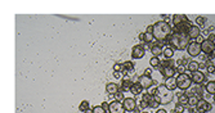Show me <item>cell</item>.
<instances>
[{
    "label": "cell",
    "mask_w": 215,
    "mask_h": 113,
    "mask_svg": "<svg viewBox=\"0 0 215 113\" xmlns=\"http://www.w3.org/2000/svg\"><path fill=\"white\" fill-rule=\"evenodd\" d=\"M198 101H200V96L193 94V95L189 96V99H188V106H191V107H196V106H197Z\"/></svg>",
    "instance_id": "24"
},
{
    "label": "cell",
    "mask_w": 215,
    "mask_h": 113,
    "mask_svg": "<svg viewBox=\"0 0 215 113\" xmlns=\"http://www.w3.org/2000/svg\"><path fill=\"white\" fill-rule=\"evenodd\" d=\"M152 26H153L152 35L159 41H165L166 39L170 37V35L173 32V28L170 27V24L165 21H159L155 24H152Z\"/></svg>",
    "instance_id": "2"
},
{
    "label": "cell",
    "mask_w": 215,
    "mask_h": 113,
    "mask_svg": "<svg viewBox=\"0 0 215 113\" xmlns=\"http://www.w3.org/2000/svg\"><path fill=\"white\" fill-rule=\"evenodd\" d=\"M205 23H206V18L205 17H197V18H196V26L202 27V26H205Z\"/></svg>",
    "instance_id": "31"
},
{
    "label": "cell",
    "mask_w": 215,
    "mask_h": 113,
    "mask_svg": "<svg viewBox=\"0 0 215 113\" xmlns=\"http://www.w3.org/2000/svg\"><path fill=\"white\" fill-rule=\"evenodd\" d=\"M191 78H192V82H193V84H196V85H202L203 82L206 81V76H205V73L201 72L200 70L192 73Z\"/></svg>",
    "instance_id": "11"
},
{
    "label": "cell",
    "mask_w": 215,
    "mask_h": 113,
    "mask_svg": "<svg viewBox=\"0 0 215 113\" xmlns=\"http://www.w3.org/2000/svg\"><path fill=\"white\" fill-rule=\"evenodd\" d=\"M153 39H155V37H153L152 32H144V43L146 44H150Z\"/></svg>",
    "instance_id": "32"
},
{
    "label": "cell",
    "mask_w": 215,
    "mask_h": 113,
    "mask_svg": "<svg viewBox=\"0 0 215 113\" xmlns=\"http://www.w3.org/2000/svg\"><path fill=\"white\" fill-rule=\"evenodd\" d=\"M148 107H150V104H148V103H146V101H139V108L140 109H147L148 108Z\"/></svg>",
    "instance_id": "39"
},
{
    "label": "cell",
    "mask_w": 215,
    "mask_h": 113,
    "mask_svg": "<svg viewBox=\"0 0 215 113\" xmlns=\"http://www.w3.org/2000/svg\"><path fill=\"white\" fill-rule=\"evenodd\" d=\"M165 87L169 90H171V91H174V90L178 87V85H176V78L174 77H170V78H165V82H164Z\"/></svg>",
    "instance_id": "16"
},
{
    "label": "cell",
    "mask_w": 215,
    "mask_h": 113,
    "mask_svg": "<svg viewBox=\"0 0 215 113\" xmlns=\"http://www.w3.org/2000/svg\"><path fill=\"white\" fill-rule=\"evenodd\" d=\"M186 66H178V68H176V72H179V75H180V73H186L184 72V71H186Z\"/></svg>",
    "instance_id": "40"
},
{
    "label": "cell",
    "mask_w": 215,
    "mask_h": 113,
    "mask_svg": "<svg viewBox=\"0 0 215 113\" xmlns=\"http://www.w3.org/2000/svg\"><path fill=\"white\" fill-rule=\"evenodd\" d=\"M92 113H106V109H104L102 106H98V107H94V108H93Z\"/></svg>",
    "instance_id": "35"
},
{
    "label": "cell",
    "mask_w": 215,
    "mask_h": 113,
    "mask_svg": "<svg viewBox=\"0 0 215 113\" xmlns=\"http://www.w3.org/2000/svg\"><path fill=\"white\" fill-rule=\"evenodd\" d=\"M121 64H122V71H121L122 73H131V72H134V63L133 62H129V60H126V62L121 63Z\"/></svg>",
    "instance_id": "17"
},
{
    "label": "cell",
    "mask_w": 215,
    "mask_h": 113,
    "mask_svg": "<svg viewBox=\"0 0 215 113\" xmlns=\"http://www.w3.org/2000/svg\"><path fill=\"white\" fill-rule=\"evenodd\" d=\"M173 98H174L173 91H171V90H169V89H166V87H165V85L159 86V93H157L156 95H153V99L159 101L160 104H167V103H170V101L173 100Z\"/></svg>",
    "instance_id": "4"
},
{
    "label": "cell",
    "mask_w": 215,
    "mask_h": 113,
    "mask_svg": "<svg viewBox=\"0 0 215 113\" xmlns=\"http://www.w3.org/2000/svg\"><path fill=\"white\" fill-rule=\"evenodd\" d=\"M187 51H188V55L191 57H198L201 53V44L197 43V41H191L187 48Z\"/></svg>",
    "instance_id": "6"
},
{
    "label": "cell",
    "mask_w": 215,
    "mask_h": 113,
    "mask_svg": "<svg viewBox=\"0 0 215 113\" xmlns=\"http://www.w3.org/2000/svg\"><path fill=\"white\" fill-rule=\"evenodd\" d=\"M205 90H206V93H209V94L215 95V81H209V82H206Z\"/></svg>",
    "instance_id": "21"
},
{
    "label": "cell",
    "mask_w": 215,
    "mask_h": 113,
    "mask_svg": "<svg viewBox=\"0 0 215 113\" xmlns=\"http://www.w3.org/2000/svg\"><path fill=\"white\" fill-rule=\"evenodd\" d=\"M188 99H189L188 94H182L178 98V104H182V106H184V107L188 106Z\"/></svg>",
    "instance_id": "25"
},
{
    "label": "cell",
    "mask_w": 215,
    "mask_h": 113,
    "mask_svg": "<svg viewBox=\"0 0 215 113\" xmlns=\"http://www.w3.org/2000/svg\"><path fill=\"white\" fill-rule=\"evenodd\" d=\"M159 101H157V100H155V99H153V100L152 101H151V103H150V107H151V108H157V107H159Z\"/></svg>",
    "instance_id": "41"
},
{
    "label": "cell",
    "mask_w": 215,
    "mask_h": 113,
    "mask_svg": "<svg viewBox=\"0 0 215 113\" xmlns=\"http://www.w3.org/2000/svg\"><path fill=\"white\" fill-rule=\"evenodd\" d=\"M156 113H167L166 111H165V109H157V112Z\"/></svg>",
    "instance_id": "48"
},
{
    "label": "cell",
    "mask_w": 215,
    "mask_h": 113,
    "mask_svg": "<svg viewBox=\"0 0 215 113\" xmlns=\"http://www.w3.org/2000/svg\"><path fill=\"white\" fill-rule=\"evenodd\" d=\"M79 109L81 112H88V109H89V101L82 100L81 103H80V106H79Z\"/></svg>",
    "instance_id": "28"
},
{
    "label": "cell",
    "mask_w": 215,
    "mask_h": 113,
    "mask_svg": "<svg viewBox=\"0 0 215 113\" xmlns=\"http://www.w3.org/2000/svg\"><path fill=\"white\" fill-rule=\"evenodd\" d=\"M214 101H215V95H214Z\"/></svg>",
    "instance_id": "52"
},
{
    "label": "cell",
    "mask_w": 215,
    "mask_h": 113,
    "mask_svg": "<svg viewBox=\"0 0 215 113\" xmlns=\"http://www.w3.org/2000/svg\"><path fill=\"white\" fill-rule=\"evenodd\" d=\"M161 67L165 68V67H174V60L171 59H165L161 62Z\"/></svg>",
    "instance_id": "29"
},
{
    "label": "cell",
    "mask_w": 215,
    "mask_h": 113,
    "mask_svg": "<svg viewBox=\"0 0 215 113\" xmlns=\"http://www.w3.org/2000/svg\"><path fill=\"white\" fill-rule=\"evenodd\" d=\"M134 82H131L130 78H124L122 80V90H130V87L133 86Z\"/></svg>",
    "instance_id": "26"
},
{
    "label": "cell",
    "mask_w": 215,
    "mask_h": 113,
    "mask_svg": "<svg viewBox=\"0 0 215 113\" xmlns=\"http://www.w3.org/2000/svg\"><path fill=\"white\" fill-rule=\"evenodd\" d=\"M114 71H115V72H121V71H122V64H121V63H115V64H114Z\"/></svg>",
    "instance_id": "38"
},
{
    "label": "cell",
    "mask_w": 215,
    "mask_h": 113,
    "mask_svg": "<svg viewBox=\"0 0 215 113\" xmlns=\"http://www.w3.org/2000/svg\"><path fill=\"white\" fill-rule=\"evenodd\" d=\"M142 113H148V112H142Z\"/></svg>",
    "instance_id": "53"
},
{
    "label": "cell",
    "mask_w": 215,
    "mask_h": 113,
    "mask_svg": "<svg viewBox=\"0 0 215 113\" xmlns=\"http://www.w3.org/2000/svg\"><path fill=\"white\" fill-rule=\"evenodd\" d=\"M189 36L188 32H183L179 31V30L174 28L169 37V43L171 45L173 49H178V50H183V49H187L189 45Z\"/></svg>",
    "instance_id": "1"
},
{
    "label": "cell",
    "mask_w": 215,
    "mask_h": 113,
    "mask_svg": "<svg viewBox=\"0 0 215 113\" xmlns=\"http://www.w3.org/2000/svg\"><path fill=\"white\" fill-rule=\"evenodd\" d=\"M214 49H215V44L211 43L209 39H206V40H203L202 43H201V51H203L206 55H211Z\"/></svg>",
    "instance_id": "8"
},
{
    "label": "cell",
    "mask_w": 215,
    "mask_h": 113,
    "mask_svg": "<svg viewBox=\"0 0 215 113\" xmlns=\"http://www.w3.org/2000/svg\"><path fill=\"white\" fill-rule=\"evenodd\" d=\"M102 107H103L104 109H107V108H108V107H110V104H107L106 101H104V103H102Z\"/></svg>",
    "instance_id": "46"
},
{
    "label": "cell",
    "mask_w": 215,
    "mask_h": 113,
    "mask_svg": "<svg viewBox=\"0 0 215 113\" xmlns=\"http://www.w3.org/2000/svg\"><path fill=\"white\" fill-rule=\"evenodd\" d=\"M134 113H140V112H139V109L137 108V109H134Z\"/></svg>",
    "instance_id": "50"
},
{
    "label": "cell",
    "mask_w": 215,
    "mask_h": 113,
    "mask_svg": "<svg viewBox=\"0 0 215 113\" xmlns=\"http://www.w3.org/2000/svg\"><path fill=\"white\" fill-rule=\"evenodd\" d=\"M139 40L144 41V32H143V34H140V35H139Z\"/></svg>",
    "instance_id": "47"
},
{
    "label": "cell",
    "mask_w": 215,
    "mask_h": 113,
    "mask_svg": "<svg viewBox=\"0 0 215 113\" xmlns=\"http://www.w3.org/2000/svg\"><path fill=\"white\" fill-rule=\"evenodd\" d=\"M142 100H143V101H146V103H148V104H150L151 101L153 100V95H151L150 93H144V94H143V96H142Z\"/></svg>",
    "instance_id": "30"
},
{
    "label": "cell",
    "mask_w": 215,
    "mask_h": 113,
    "mask_svg": "<svg viewBox=\"0 0 215 113\" xmlns=\"http://www.w3.org/2000/svg\"><path fill=\"white\" fill-rule=\"evenodd\" d=\"M114 96H115V100H118V101H124V99H125V96H124V94L121 91H117Z\"/></svg>",
    "instance_id": "34"
},
{
    "label": "cell",
    "mask_w": 215,
    "mask_h": 113,
    "mask_svg": "<svg viewBox=\"0 0 215 113\" xmlns=\"http://www.w3.org/2000/svg\"><path fill=\"white\" fill-rule=\"evenodd\" d=\"M151 73H152V72H151V70H146L144 71V75L146 76H151Z\"/></svg>",
    "instance_id": "45"
},
{
    "label": "cell",
    "mask_w": 215,
    "mask_h": 113,
    "mask_svg": "<svg viewBox=\"0 0 215 113\" xmlns=\"http://www.w3.org/2000/svg\"><path fill=\"white\" fill-rule=\"evenodd\" d=\"M173 24L175 26L176 30L183 31V32H188L189 28L193 26L192 22L188 19V17L184 14H174L173 16Z\"/></svg>",
    "instance_id": "3"
},
{
    "label": "cell",
    "mask_w": 215,
    "mask_h": 113,
    "mask_svg": "<svg viewBox=\"0 0 215 113\" xmlns=\"http://www.w3.org/2000/svg\"><path fill=\"white\" fill-rule=\"evenodd\" d=\"M114 77H116V78H120V77H121V72H114Z\"/></svg>",
    "instance_id": "43"
},
{
    "label": "cell",
    "mask_w": 215,
    "mask_h": 113,
    "mask_svg": "<svg viewBox=\"0 0 215 113\" xmlns=\"http://www.w3.org/2000/svg\"><path fill=\"white\" fill-rule=\"evenodd\" d=\"M187 70L189 71V72H196V71L200 70V64H198V62H195V60H189L188 66H187Z\"/></svg>",
    "instance_id": "20"
},
{
    "label": "cell",
    "mask_w": 215,
    "mask_h": 113,
    "mask_svg": "<svg viewBox=\"0 0 215 113\" xmlns=\"http://www.w3.org/2000/svg\"><path fill=\"white\" fill-rule=\"evenodd\" d=\"M150 64L152 66V67L157 68V67H160V66H161V60L159 59V57H152L150 59Z\"/></svg>",
    "instance_id": "27"
},
{
    "label": "cell",
    "mask_w": 215,
    "mask_h": 113,
    "mask_svg": "<svg viewBox=\"0 0 215 113\" xmlns=\"http://www.w3.org/2000/svg\"><path fill=\"white\" fill-rule=\"evenodd\" d=\"M211 58H215V49H214V51H213V53H211V55H210Z\"/></svg>",
    "instance_id": "49"
},
{
    "label": "cell",
    "mask_w": 215,
    "mask_h": 113,
    "mask_svg": "<svg viewBox=\"0 0 215 113\" xmlns=\"http://www.w3.org/2000/svg\"><path fill=\"white\" fill-rule=\"evenodd\" d=\"M160 70H161V73L165 78H170V77H174V75L176 73V68L175 67H165L162 68L160 66Z\"/></svg>",
    "instance_id": "14"
},
{
    "label": "cell",
    "mask_w": 215,
    "mask_h": 113,
    "mask_svg": "<svg viewBox=\"0 0 215 113\" xmlns=\"http://www.w3.org/2000/svg\"><path fill=\"white\" fill-rule=\"evenodd\" d=\"M211 108H213V106H211L208 100H205V99H200V101H198L197 106H196V109L200 113H208L211 111Z\"/></svg>",
    "instance_id": "9"
},
{
    "label": "cell",
    "mask_w": 215,
    "mask_h": 113,
    "mask_svg": "<svg viewBox=\"0 0 215 113\" xmlns=\"http://www.w3.org/2000/svg\"><path fill=\"white\" fill-rule=\"evenodd\" d=\"M193 113H200V112H198V111H196V112H193Z\"/></svg>",
    "instance_id": "51"
},
{
    "label": "cell",
    "mask_w": 215,
    "mask_h": 113,
    "mask_svg": "<svg viewBox=\"0 0 215 113\" xmlns=\"http://www.w3.org/2000/svg\"><path fill=\"white\" fill-rule=\"evenodd\" d=\"M206 70H208L209 73H215V66L211 62H208L206 63Z\"/></svg>",
    "instance_id": "33"
},
{
    "label": "cell",
    "mask_w": 215,
    "mask_h": 113,
    "mask_svg": "<svg viewBox=\"0 0 215 113\" xmlns=\"http://www.w3.org/2000/svg\"><path fill=\"white\" fill-rule=\"evenodd\" d=\"M144 54H146L144 48L140 45L134 46L133 50H131V58H133V59H142V58L144 57Z\"/></svg>",
    "instance_id": "13"
},
{
    "label": "cell",
    "mask_w": 215,
    "mask_h": 113,
    "mask_svg": "<svg viewBox=\"0 0 215 113\" xmlns=\"http://www.w3.org/2000/svg\"><path fill=\"white\" fill-rule=\"evenodd\" d=\"M183 112H184V106H182V104H176L175 109H174V113H183Z\"/></svg>",
    "instance_id": "37"
},
{
    "label": "cell",
    "mask_w": 215,
    "mask_h": 113,
    "mask_svg": "<svg viewBox=\"0 0 215 113\" xmlns=\"http://www.w3.org/2000/svg\"><path fill=\"white\" fill-rule=\"evenodd\" d=\"M176 85H178V89L180 90H187L191 87L192 85V78L188 73H180L176 77Z\"/></svg>",
    "instance_id": "5"
},
{
    "label": "cell",
    "mask_w": 215,
    "mask_h": 113,
    "mask_svg": "<svg viewBox=\"0 0 215 113\" xmlns=\"http://www.w3.org/2000/svg\"><path fill=\"white\" fill-rule=\"evenodd\" d=\"M188 36L191 40H196L198 36H201V30H200V27L198 26H196V24H193V26L189 28V31H188Z\"/></svg>",
    "instance_id": "15"
},
{
    "label": "cell",
    "mask_w": 215,
    "mask_h": 113,
    "mask_svg": "<svg viewBox=\"0 0 215 113\" xmlns=\"http://www.w3.org/2000/svg\"><path fill=\"white\" fill-rule=\"evenodd\" d=\"M202 91H203V89H202V86L201 85H197L196 86V89H193V93H195V95H202Z\"/></svg>",
    "instance_id": "36"
},
{
    "label": "cell",
    "mask_w": 215,
    "mask_h": 113,
    "mask_svg": "<svg viewBox=\"0 0 215 113\" xmlns=\"http://www.w3.org/2000/svg\"><path fill=\"white\" fill-rule=\"evenodd\" d=\"M122 104L125 107L126 112H134V109H137V101L134 98H125Z\"/></svg>",
    "instance_id": "12"
},
{
    "label": "cell",
    "mask_w": 215,
    "mask_h": 113,
    "mask_svg": "<svg viewBox=\"0 0 215 113\" xmlns=\"http://www.w3.org/2000/svg\"><path fill=\"white\" fill-rule=\"evenodd\" d=\"M106 91L110 95H115L118 91V86L115 82H108V84L106 85Z\"/></svg>",
    "instance_id": "18"
},
{
    "label": "cell",
    "mask_w": 215,
    "mask_h": 113,
    "mask_svg": "<svg viewBox=\"0 0 215 113\" xmlns=\"http://www.w3.org/2000/svg\"><path fill=\"white\" fill-rule=\"evenodd\" d=\"M209 40H210L213 44H215V35H214V34H210V35H209Z\"/></svg>",
    "instance_id": "42"
},
{
    "label": "cell",
    "mask_w": 215,
    "mask_h": 113,
    "mask_svg": "<svg viewBox=\"0 0 215 113\" xmlns=\"http://www.w3.org/2000/svg\"><path fill=\"white\" fill-rule=\"evenodd\" d=\"M108 111H110V113H125L126 109H125V107H124L122 101L114 100V101L110 103Z\"/></svg>",
    "instance_id": "7"
},
{
    "label": "cell",
    "mask_w": 215,
    "mask_h": 113,
    "mask_svg": "<svg viewBox=\"0 0 215 113\" xmlns=\"http://www.w3.org/2000/svg\"><path fill=\"white\" fill-rule=\"evenodd\" d=\"M138 82L140 84V86L143 89H151L153 85V80L151 76H146V75H142L140 77H138Z\"/></svg>",
    "instance_id": "10"
},
{
    "label": "cell",
    "mask_w": 215,
    "mask_h": 113,
    "mask_svg": "<svg viewBox=\"0 0 215 113\" xmlns=\"http://www.w3.org/2000/svg\"><path fill=\"white\" fill-rule=\"evenodd\" d=\"M162 51H164V49L161 48V45H153L151 48V53H152L153 57H160L162 54Z\"/></svg>",
    "instance_id": "22"
},
{
    "label": "cell",
    "mask_w": 215,
    "mask_h": 113,
    "mask_svg": "<svg viewBox=\"0 0 215 113\" xmlns=\"http://www.w3.org/2000/svg\"><path fill=\"white\" fill-rule=\"evenodd\" d=\"M162 54L165 55L166 59H170L173 55H174V49L171 48V46H165L164 48V51H162Z\"/></svg>",
    "instance_id": "23"
},
{
    "label": "cell",
    "mask_w": 215,
    "mask_h": 113,
    "mask_svg": "<svg viewBox=\"0 0 215 113\" xmlns=\"http://www.w3.org/2000/svg\"><path fill=\"white\" fill-rule=\"evenodd\" d=\"M196 41H197V43H202V41H203V39H202V36H198L197 39H196Z\"/></svg>",
    "instance_id": "44"
},
{
    "label": "cell",
    "mask_w": 215,
    "mask_h": 113,
    "mask_svg": "<svg viewBox=\"0 0 215 113\" xmlns=\"http://www.w3.org/2000/svg\"><path fill=\"white\" fill-rule=\"evenodd\" d=\"M142 90H143V87L140 86L139 82H134L133 86L130 87V93H131L133 95H139V94H142Z\"/></svg>",
    "instance_id": "19"
}]
</instances>
